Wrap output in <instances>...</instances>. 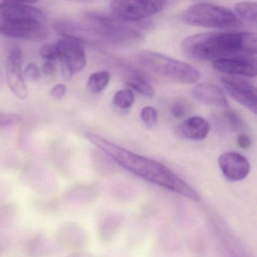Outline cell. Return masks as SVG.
Here are the masks:
<instances>
[{"label":"cell","instance_id":"cell-1","mask_svg":"<svg viewBox=\"0 0 257 257\" xmlns=\"http://www.w3.org/2000/svg\"><path fill=\"white\" fill-rule=\"evenodd\" d=\"M84 136L121 167L139 178L191 200L200 199L199 193L191 186L159 162L139 155L98 135L86 133Z\"/></svg>","mask_w":257,"mask_h":257},{"label":"cell","instance_id":"cell-2","mask_svg":"<svg viewBox=\"0 0 257 257\" xmlns=\"http://www.w3.org/2000/svg\"><path fill=\"white\" fill-rule=\"evenodd\" d=\"M256 41L253 32H208L186 38L181 48L186 55L199 61L256 57Z\"/></svg>","mask_w":257,"mask_h":257},{"label":"cell","instance_id":"cell-3","mask_svg":"<svg viewBox=\"0 0 257 257\" xmlns=\"http://www.w3.org/2000/svg\"><path fill=\"white\" fill-rule=\"evenodd\" d=\"M90 29L92 43L104 42L116 45H134L143 39L146 30L141 23L128 22L98 12L85 14Z\"/></svg>","mask_w":257,"mask_h":257},{"label":"cell","instance_id":"cell-4","mask_svg":"<svg viewBox=\"0 0 257 257\" xmlns=\"http://www.w3.org/2000/svg\"><path fill=\"white\" fill-rule=\"evenodd\" d=\"M136 59L145 69L177 82L193 84L200 79V72L191 65L159 53L141 51L136 54Z\"/></svg>","mask_w":257,"mask_h":257},{"label":"cell","instance_id":"cell-5","mask_svg":"<svg viewBox=\"0 0 257 257\" xmlns=\"http://www.w3.org/2000/svg\"><path fill=\"white\" fill-rule=\"evenodd\" d=\"M184 24L212 29H237L242 22L233 12L227 8L211 3L193 5L184 10L180 16Z\"/></svg>","mask_w":257,"mask_h":257},{"label":"cell","instance_id":"cell-6","mask_svg":"<svg viewBox=\"0 0 257 257\" xmlns=\"http://www.w3.org/2000/svg\"><path fill=\"white\" fill-rule=\"evenodd\" d=\"M167 0H112V15L128 22H138L161 12Z\"/></svg>","mask_w":257,"mask_h":257},{"label":"cell","instance_id":"cell-7","mask_svg":"<svg viewBox=\"0 0 257 257\" xmlns=\"http://www.w3.org/2000/svg\"><path fill=\"white\" fill-rule=\"evenodd\" d=\"M56 46L63 75L66 78H70L84 69L86 65V54L81 42L63 37L58 40Z\"/></svg>","mask_w":257,"mask_h":257},{"label":"cell","instance_id":"cell-8","mask_svg":"<svg viewBox=\"0 0 257 257\" xmlns=\"http://www.w3.org/2000/svg\"><path fill=\"white\" fill-rule=\"evenodd\" d=\"M0 34L23 40L42 41L48 38V32L44 23L7 19L0 16Z\"/></svg>","mask_w":257,"mask_h":257},{"label":"cell","instance_id":"cell-9","mask_svg":"<svg viewBox=\"0 0 257 257\" xmlns=\"http://www.w3.org/2000/svg\"><path fill=\"white\" fill-rule=\"evenodd\" d=\"M220 81L232 99L249 111L256 114L257 93L254 85L246 80L235 76L222 77Z\"/></svg>","mask_w":257,"mask_h":257},{"label":"cell","instance_id":"cell-10","mask_svg":"<svg viewBox=\"0 0 257 257\" xmlns=\"http://www.w3.org/2000/svg\"><path fill=\"white\" fill-rule=\"evenodd\" d=\"M23 52L20 48L11 50L6 61V79L12 93L24 99L28 96V89L22 71Z\"/></svg>","mask_w":257,"mask_h":257},{"label":"cell","instance_id":"cell-11","mask_svg":"<svg viewBox=\"0 0 257 257\" xmlns=\"http://www.w3.org/2000/svg\"><path fill=\"white\" fill-rule=\"evenodd\" d=\"M213 68L217 72L229 75L256 77V57H235L213 61Z\"/></svg>","mask_w":257,"mask_h":257},{"label":"cell","instance_id":"cell-12","mask_svg":"<svg viewBox=\"0 0 257 257\" xmlns=\"http://www.w3.org/2000/svg\"><path fill=\"white\" fill-rule=\"evenodd\" d=\"M219 167L229 181H240L250 174V165L247 159L237 152H226L218 160Z\"/></svg>","mask_w":257,"mask_h":257},{"label":"cell","instance_id":"cell-13","mask_svg":"<svg viewBox=\"0 0 257 257\" xmlns=\"http://www.w3.org/2000/svg\"><path fill=\"white\" fill-rule=\"evenodd\" d=\"M55 242L61 250L78 251L87 242V235L84 229L74 223H66L57 229Z\"/></svg>","mask_w":257,"mask_h":257},{"label":"cell","instance_id":"cell-14","mask_svg":"<svg viewBox=\"0 0 257 257\" xmlns=\"http://www.w3.org/2000/svg\"><path fill=\"white\" fill-rule=\"evenodd\" d=\"M193 95L198 101L211 106L228 107V101L221 88L211 82H202L195 86Z\"/></svg>","mask_w":257,"mask_h":257},{"label":"cell","instance_id":"cell-15","mask_svg":"<svg viewBox=\"0 0 257 257\" xmlns=\"http://www.w3.org/2000/svg\"><path fill=\"white\" fill-rule=\"evenodd\" d=\"M60 250L55 241L45 234H38L27 241L24 251L27 257H52Z\"/></svg>","mask_w":257,"mask_h":257},{"label":"cell","instance_id":"cell-16","mask_svg":"<svg viewBox=\"0 0 257 257\" xmlns=\"http://www.w3.org/2000/svg\"><path fill=\"white\" fill-rule=\"evenodd\" d=\"M0 11V16L7 19L22 20L40 23L45 22L46 19L42 11L28 5H16Z\"/></svg>","mask_w":257,"mask_h":257},{"label":"cell","instance_id":"cell-17","mask_svg":"<svg viewBox=\"0 0 257 257\" xmlns=\"http://www.w3.org/2000/svg\"><path fill=\"white\" fill-rule=\"evenodd\" d=\"M181 136L190 140L200 141L206 139L210 133V124L204 117L193 116L186 119L180 125Z\"/></svg>","mask_w":257,"mask_h":257},{"label":"cell","instance_id":"cell-18","mask_svg":"<svg viewBox=\"0 0 257 257\" xmlns=\"http://www.w3.org/2000/svg\"><path fill=\"white\" fill-rule=\"evenodd\" d=\"M124 81L127 85L140 94L149 97H152L155 94V90L147 77L140 71L134 69H128L124 74Z\"/></svg>","mask_w":257,"mask_h":257},{"label":"cell","instance_id":"cell-19","mask_svg":"<svg viewBox=\"0 0 257 257\" xmlns=\"http://www.w3.org/2000/svg\"><path fill=\"white\" fill-rule=\"evenodd\" d=\"M110 81V74L107 71H101L90 75L88 79L87 87L89 92L100 93L107 88Z\"/></svg>","mask_w":257,"mask_h":257},{"label":"cell","instance_id":"cell-20","mask_svg":"<svg viewBox=\"0 0 257 257\" xmlns=\"http://www.w3.org/2000/svg\"><path fill=\"white\" fill-rule=\"evenodd\" d=\"M235 15L240 20L256 24V3L254 2H240L235 6Z\"/></svg>","mask_w":257,"mask_h":257},{"label":"cell","instance_id":"cell-21","mask_svg":"<svg viewBox=\"0 0 257 257\" xmlns=\"http://www.w3.org/2000/svg\"><path fill=\"white\" fill-rule=\"evenodd\" d=\"M135 97L129 89H123L116 92L113 96V104L120 109H128L134 104Z\"/></svg>","mask_w":257,"mask_h":257},{"label":"cell","instance_id":"cell-22","mask_svg":"<svg viewBox=\"0 0 257 257\" xmlns=\"http://www.w3.org/2000/svg\"><path fill=\"white\" fill-rule=\"evenodd\" d=\"M140 117L143 123L149 128L154 127L158 122V113L152 107L146 106L143 108L140 112Z\"/></svg>","mask_w":257,"mask_h":257},{"label":"cell","instance_id":"cell-23","mask_svg":"<svg viewBox=\"0 0 257 257\" xmlns=\"http://www.w3.org/2000/svg\"><path fill=\"white\" fill-rule=\"evenodd\" d=\"M41 57L47 60V61L54 62L59 59L58 51L56 45L45 44L40 48Z\"/></svg>","mask_w":257,"mask_h":257},{"label":"cell","instance_id":"cell-24","mask_svg":"<svg viewBox=\"0 0 257 257\" xmlns=\"http://www.w3.org/2000/svg\"><path fill=\"white\" fill-rule=\"evenodd\" d=\"M22 120L20 114L0 112V128L18 124Z\"/></svg>","mask_w":257,"mask_h":257},{"label":"cell","instance_id":"cell-25","mask_svg":"<svg viewBox=\"0 0 257 257\" xmlns=\"http://www.w3.org/2000/svg\"><path fill=\"white\" fill-rule=\"evenodd\" d=\"M24 76L30 81H38L41 77V71L34 63H30L26 66Z\"/></svg>","mask_w":257,"mask_h":257},{"label":"cell","instance_id":"cell-26","mask_svg":"<svg viewBox=\"0 0 257 257\" xmlns=\"http://www.w3.org/2000/svg\"><path fill=\"white\" fill-rule=\"evenodd\" d=\"M226 117L229 120V123L232 125V127L235 130H239L242 127L243 122L240 116L236 112L233 111H228L226 112Z\"/></svg>","mask_w":257,"mask_h":257},{"label":"cell","instance_id":"cell-27","mask_svg":"<svg viewBox=\"0 0 257 257\" xmlns=\"http://www.w3.org/2000/svg\"><path fill=\"white\" fill-rule=\"evenodd\" d=\"M66 87L64 84H58L52 87L50 90L51 97L55 99H61L66 95Z\"/></svg>","mask_w":257,"mask_h":257},{"label":"cell","instance_id":"cell-28","mask_svg":"<svg viewBox=\"0 0 257 257\" xmlns=\"http://www.w3.org/2000/svg\"><path fill=\"white\" fill-rule=\"evenodd\" d=\"M38 0H0V10L16 5H28L36 3Z\"/></svg>","mask_w":257,"mask_h":257},{"label":"cell","instance_id":"cell-29","mask_svg":"<svg viewBox=\"0 0 257 257\" xmlns=\"http://www.w3.org/2000/svg\"><path fill=\"white\" fill-rule=\"evenodd\" d=\"M170 113L175 118H181L185 116L186 107L181 102H176L172 105Z\"/></svg>","mask_w":257,"mask_h":257},{"label":"cell","instance_id":"cell-30","mask_svg":"<svg viewBox=\"0 0 257 257\" xmlns=\"http://www.w3.org/2000/svg\"><path fill=\"white\" fill-rule=\"evenodd\" d=\"M42 71L43 75L47 77L54 76L57 72L55 66L51 61L45 62V63L42 65Z\"/></svg>","mask_w":257,"mask_h":257},{"label":"cell","instance_id":"cell-31","mask_svg":"<svg viewBox=\"0 0 257 257\" xmlns=\"http://www.w3.org/2000/svg\"><path fill=\"white\" fill-rule=\"evenodd\" d=\"M238 145L241 149H248L251 145V139L246 134H240L238 137Z\"/></svg>","mask_w":257,"mask_h":257},{"label":"cell","instance_id":"cell-32","mask_svg":"<svg viewBox=\"0 0 257 257\" xmlns=\"http://www.w3.org/2000/svg\"><path fill=\"white\" fill-rule=\"evenodd\" d=\"M9 247V239L4 234L0 232V256L6 252Z\"/></svg>","mask_w":257,"mask_h":257},{"label":"cell","instance_id":"cell-33","mask_svg":"<svg viewBox=\"0 0 257 257\" xmlns=\"http://www.w3.org/2000/svg\"><path fill=\"white\" fill-rule=\"evenodd\" d=\"M65 257H89L87 253L81 251H74Z\"/></svg>","mask_w":257,"mask_h":257},{"label":"cell","instance_id":"cell-34","mask_svg":"<svg viewBox=\"0 0 257 257\" xmlns=\"http://www.w3.org/2000/svg\"><path fill=\"white\" fill-rule=\"evenodd\" d=\"M167 3H169V2H172V0H167Z\"/></svg>","mask_w":257,"mask_h":257}]
</instances>
